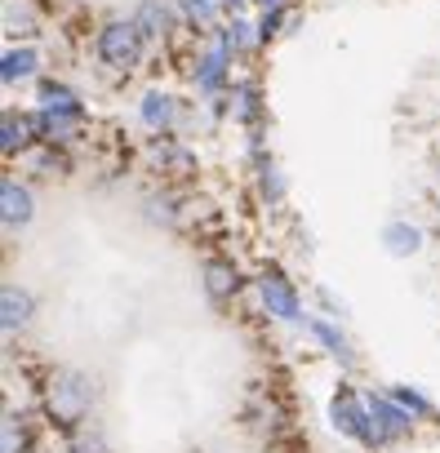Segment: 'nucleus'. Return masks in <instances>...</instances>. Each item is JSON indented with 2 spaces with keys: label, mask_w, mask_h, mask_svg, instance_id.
<instances>
[{
  "label": "nucleus",
  "mask_w": 440,
  "mask_h": 453,
  "mask_svg": "<svg viewBox=\"0 0 440 453\" xmlns=\"http://www.w3.org/2000/svg\"><path fill=\"white\" fill-rule=\"evenodd\" d=\"M89 404H94L89 378H81V373H54V378H50V413H54L63 426H85Z\"/></svg>",
  "instance_id": "nucleus-1"
},
{
  "label": "nucleus",
  "mask_w": 440,
  "mask_h": 453,
  "mask_svg": "<svg viewBox=\"0 0 440 453\" xmlns=\"http://www.w3.org/2000/svg\"><path fill=\"white\" fill-rule=\"evenodd\" d=\"M329 422L343 431V435H351V440H360V444H369V449H378V435H374V413H369V400L365 395H356L351 387H343L338 395H334V404H329Z\"/></svg>",
  "instance_id": "nucleus-2"
},
{
  "label": "nucleus",
  "mask_w": 440,
  "mask_h": 453,
  "mask_svg": "<svg viewBox=\"0 0 440 453\" xmlns=\"http://www.w3.org/2000/svg\"><path fill=\"white\" fill-rule=\"evenodd\" d=\"M138 36H143V32H138L134 23H107V27L98 32V58H103L107 67H134V63H138V50H143Z\"/></svg>",
  "instance_id": "nucleus-3"
},
{
  "label": "nucleus",
  "mask_w": 440,
  "mask_h": 453,
  "mask_svg": "<svg viewBox=\"0 0 440 453\" xmlns=\"http://www.w3.org/2000/svg\"><path fill=\"white\" fill-rule=\"evenodd\" d=\"M259 294H263V307H267L276 320H303V298H298V289H294L276 267H267V272L259 276Z\"/></svg>",
  "instance_id": "nucleus-4"
},
{
  "label": "nucleus",
  "mask_w": 440,
  "mask_h": 453,
  "mask_svg": "<svg viewBox=\"0 0 440 453\" xmlns=\"http://www.w3.org/2000/svg\"><path fill=\"white\" fill-rule=\"evenodd\" d=\"M365 400H369V413H374V435H378V449L413 431V413H409V409H400L391 395H365Z\"/></svg>",
  "instance_id": "nucleus-5"
},
{
  "label": "nucleus",
  "mask_w": 440,
  "mask_h": 453,
  "mask_svg": "<svg viewBox=\"0 0 440 453\" xmlns=\"http://www.w3.org/2000/svg\"><path fill=\"white\" fill-rule=\"evenodd\" d=\"M0 218H5V226H27L32 222V191L19 182H5L0 187Z\"/></svg>",
  "instance_id": "nucleus-6"
},
{
  "label": "nucleus",
  "mask_w": 440,
  "mask_h": 453,
  "mask_svg": "<svg viewBox=\"0 0 440 453\" xmlns=\"http://www.w3.org/2000/svg\"><path fill=\"white\" fill-rule=\"evenodd\" d=\"M27 320H32V294L5 285V294H0V325H5V334L23 329Z\"/></svg>",
  "instance_id": "nucleus-7"
},
{
  "label": "nucleus",
  "mask_w": 440,
  "mask_h": 453,
  "mask_svg": "<svg viewBox=\"0 0 440 453\" xmlns=\"http://www.w3.org/2000/svg\"><path fill=\"white\" fill-rule=\"evenodd\" d=\"M236 285H241V276H236L232 263H223V258L205 263V294H209L213 303H228V298L236 294Z\"/></svg>",
  "instance_id": "nucleus-8"
},
{
  "label": "nucleus",
  "mask_w": 440,
  "mask_h": 453,
  "mask_svg": "<svg viewBox=\"0 0 440 453\" xmlns=\"http://www.w3.org/2000/svg\"><path fill=\"white\" fill-rule=\"evenodd\" d=\"M382 245H387V254L405 258V254H418L422 250V232H418V226H409V222H391L387 232H382Z\"/></svg>",
  "instance_id": "nucleus-9"
},
{
  "label": "nucleus",
  "mask_w": 440,
  "mask_h": 453,
  "mask_svg": "<svg viewBox=\"0 0 440 453\" xmlns=\"http://www.w3.org/2000/svg\"><path fill=\"white\" fill-rule=\"evenodd\" d=\"M228 45H232V41L223 36V41H218V45L209 50L205 67L196 72V85H200V89H218V85H223V72H228Z\"/></svg>",
  "instance_id": "nucleus-10"
},
{
  "label": "nucleus",
  "mask_w": 440,
  "mask_h": 453,
  "mask_svg": "<svg viewBox=\"0 0 440 453\" xmlns=\"http://www.w3.org/2000/svg\"><path fill=\"white\" fill-rule=\"evenodd\" d=\"M32 72H36V54H32V50H10L5 63H0V81H5V85L27 81Z\"/></svg>",
  "instance_id": "nucleus-11"
},
{
  "label": "nucleus",
  "mask_w": 440,
  "mask_h": 453,
  "mask_svg": "<svg viewBox=\"0 0 440 453\" xmlns=\"http://www.w3.org/2000/svg\"><path fill=\"white\" fill-rule=\"evenodd\" d=\"M143 120L151 129H169L174 125V98L169 94H147L143 98Z\"/></svg>",
  "instance_id": "nucleus-12"
},
{
  "label": "nucleus",
  "mask_w": 440,
  "mask_h": 453,
  "mask_svg": "<svg viewBox=\"0 0 440 453\" xmlns=\"http://www.w3.org/2000/svg\"><path fill=\"white\" fill-rule=\"evenodd\" d=\"M134 27H138L143 36H165V32H169V10L156 5V0H147V5L138 10V19H134Z\"/></svg>",
  "instance_id": "nucleus-13"
},
{
  "label": "nucleus",
  "mask_w": 440,
  "mask_h": 453,
  "mask_svg": "<svg viewBox=\"0 0 440 453\" xmlns=\"http://www.w3.org/2000/svg\"><path fill=\"white\" fill-rule=\"evenodd\" d=\"M312 334H316V338L325 342V351H334V356H338L343 365H351V347H347V338H343V334H338L334 325H325V320H312Z\"/></svg>",
  "instance_id": "nucleus-14"
},
{
  "label": "nucleus",
  "mask_w": 440,
  "mask_h": 453,
  "mask_svg": "<svg viewBox=\"0 0 440 453\" xmlns=\"http://www.w3.org/2000/svg\"><path fill=\"white\" fill-rule=\"evenodd\" d=\"M72 453H107V440H103V431L98 426H76V435H72Z\"/></svg>",
  "instance_id": "nucleus-15"
},
{
  "label": "nucleus",
  "mask_w": 440,
  "mask_h": 453,
  "mask_svg": "<svg viewBox=\"0 0 440 453\" xmlns=\"http://www.w3.org/2000/svg\"><path fill=\"white\" fill-rule=\"evenodd\" d=\"M27 449V422L23 413H5V453H23Z\"/></svg>",
  "instance_id": "nucleus-16"
},
{
  "label": "nucleus",
  "mask_w": 440,
  "mask_h": 453,
  "mask_svg": "<svg viewBox=\"0 0 440 453\" xmlns=\"http://www.w3.org/2000/svg\"><path fill=\"white\" fill-rule=\"evenodd\" d=\"M391 400H396L400 409L418 413V418H427V413H431V400H427L422 391H409V387H400V391H391Z\"/></svg>",
  "instance_id": "nucleus-17"
},
{
  "label": "nucleus",
  "mask_w": 440,
  "mask_h": 453,
  "mask_svg": "<svg viewBox=\"0 0 440 453\" xmlns=\"http://www.w3.org/2000/svg\"><path fill=\"white\" fill-rule=\"evenodd\" d=\"M27 142V120L19 116H5V138H0V147H5V151H14V147H23Z\"/></svg>",
  "instance_id": "nucleus-18"
},
{
  "label": "nucleus",
  "mask_w": 440,
  "mask_h": 453,
  "mask_svg": "<svg viewBox=\"0 0 440 453\" xmlns=\"http://www.w3.org/2000/svg\"><path fill=\"white\" fill-rule=\"evenodd\" d=\"M182 10H187V19H196V23H213L218 0H182Z\"/></svg>",
  "instance_id": "nucleus-19"
},
{
  "label": "nucleus",
  "mask_w": 440,
  "mask_h": 453,
  "mask_svg": "<svg viewBox=\"0 0 440 453\" xmlns=\"http://www.w3.org/2000/svg\"><path fill=\"white\" fill-rule=\"evenodd\" d=\"M276 27H281V10H267V14H263V27H259V36L267 41V36H276Z\"/></svg>",
  "instance_id": "nucleus-20"
},
{
  "label": "nucleus",
  "mask_w": 440,
  "mask_h": 453,
  "mask_svg": "<svg viewBox=\"0 0 440 453\" xmlns=\"http://www.w3.org/2000/svg\"><path fill=\"white\" fill-rule=\"evenodd\" d=\"M259 5H263V10H281V5H285V0H259Z\"/></svg>",
  "instance_id": "nucleus-21"
}]
</instances>
